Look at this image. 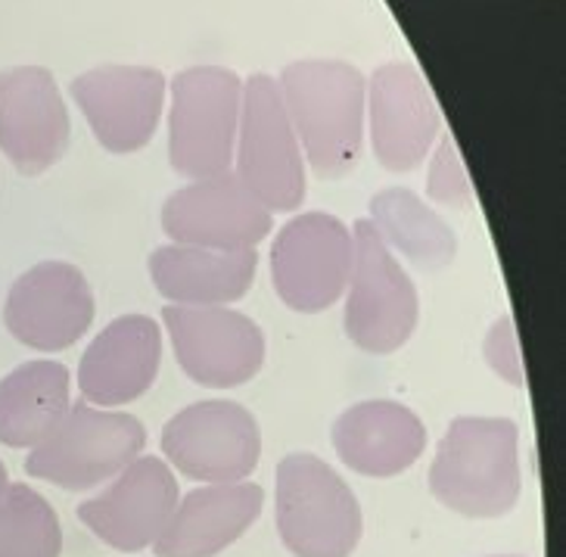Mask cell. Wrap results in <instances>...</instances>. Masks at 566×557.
<instances>
[{
    "label": "cell",
    "mask_w": 566,
    "mask_h": 557,
    "mask_svg": "<svg viewBox=\"0 0 566 557\" xmlns=\"http://www.w3.org/2000/svg\"><path fill=\"white\" fill-rule=\"evenodd\" d=\"M243 78L224 66H190L168 82V162L187 181L233 166Z\"/></svg>",
    "instance_id": "4"
},
{
    "label": "cell",
    "mask_w": 566,
    "mask_h": 557,
    "mask_svg": "<svg viewBox=\"0 0 566 557\" xmlns=\"http://www.w3.org/2000/svg\"><path fill=\"white\" fill-rule=\"evenodd\" d=\"M69 94L103 150L128 156L156 135L168 101V78L153 66L106 63L75 75Z\"/></svg>",
    "instance_id": "12"
},
{
    "label": "cell",
    "mask_w": 566,
    "mask_h": 557,
    "mask_svg": "<svg viewBox=\"0 0 566 557\" xmlns=\"http://www.w3.org/2000/svg\"><path fill=\"white\" fill-rule=\"evenodd\" d=\"M365 128L386 171L408 175L427 162L442 135L433 91L411 63H384L367 78Z\"/></svg>",
    "instance_id": "13"
},
{
    "label": "cell",
    "mask_w": 566,
    "mask_h": 557,
    "mask_svg": "<svg viewBox=\"0 0 566 557\" xmlns=\"http://www.w3.org/2000/svg\"><path fill=\"white\" fill-rule=\"evenodd\" d=\"M427 197L439 206L467 209L473 203V187L467 178L464 159L451 135H439L430 153V175H427Z\"/></svg>",
    "instance_id": "24"
},
{
    "label": "cell",
    "mask_w": 566,
    "mask_h": 557,
    "mask_svg": "<svg viewBox=\"0 0 566 557\" xmlns=\"http://www.w3.org/2000/svg\"><path fill=\"white\" fill-rule=\"evenodd\" d=\"M274 216L237 181L233 171L178 187L163 203V231L171 243L202 250H255Z\"/></svg>",
    "instance_id": "16"
},
{
    "label": "cell",
    "mask_w": 566,
    "mask_h": 557,
    "mask_svg": "<svg viewBox=\"0 0 566 557\" xmlns=\"http://www.w3.org/2000/svg\"><path fill=\"white\" fill-rule=\"evenodd\" d=\"M7 486H10V473H7V464L0 461V495L7 492Z\"/></svg>",
    "instance_id": "26"
},
{
    "label": "cell",
    "mask_w": 566,
    "mask_h": 557,
    "mask_svg": "<svg viewBox=\"0 0 566 557\" xmlns=\"http://www.w3.org/2000/svg\"><path fill=\"white\" fill-rule=\"evenodd\" d=\"M163 455L168 467L202 486L243 483L259 467L262 427L231 399L193 402L163 427Z\"/></svg>",
    "instance_id": "8"
},
{
    "label": "cell",
    "mask_w": 566,
    "mask_h": 557,
    "mask_svg": "<svg viewBox=\"0 0 566 557\" xmlns=\"http://www.w3.org/2000/svg\"><path fill=\"white\" fill-rule=\"evenodd\" d=\"M72 118L51 69H0V153L25 178L51 171L69 150Z\"/></svg>",
    "instance_id": "14"
},
{
    "label": "cell",
    "mask_w": 566,
    "mask_h": 557,
    "mask_svg": "<svg viewBox=\"0 0 566 557\" xmlns=\"http://www.w3.org/2000/svg\"><path fill=\"white\" fill-rule=\"evenodd\" d=\"M265 507L259 483L200 486L178 498L163 536L153 542L156 557H216L247 536Z\"/></svg>",
    "instance_id": "19"
},
{
    "label": "cell",
    "mask_w": 566,
    "mask_h": 557,
    "mask_svg": "<svg viewBox=\"0 0 566 557\" xmlns=\"http://www.w3.org/2000/svg\"><path fill=\"white\" fill-rule=\"evenodd\" d=\"M331 440L349 471L370 480H389L420 461L427 449V427L401 402L367 399L336 418Z\"/></svg>",
    "instance_id": "18"
},
{
    "label": "cell",
    "mask_w": 566,
    "mask_h": 557,
    "mask_svg": "<svg viewBox=\"0 0 566 557\" xmlns=\"http://www.w3.org/2000/svg\"><path fill=\"white\" fill-rule=\"evenodd\" d=\"M483 358L485 365L499 374L504 383H511V387H523L526 383V368H523V355H520V337H516L511 315H501L499 322L489 327L483 343Z\"/></svg>",
    "instance_id": "25"
},
{
    "label": "cell",
    "mask_w": 566,
    "mask_h": 557,
    "mask_svg": "<svg viewBox=\"0 0 566 557\" xmlns=\"http://www.w3.org/2000/svg\"><path fill=\"white\" fill-rule=\"evenodd\" d=\"M147 445V430L128 411L72 402L51 437L29 449L25 473L66 492L109 483Z\"/></svg>",
    "instance_id": "7"
},
{
    "label": "cell",
    "mask_w": 566,
    "mask_h": 557,
    "mask_svg": "<svg viewBox=\"0 0 566 557\" xmlns=\"http://www.w3.org/2000/svg\"><path fill=\"white\" fill-rule=\"evenodd\" d=\"M520 427L511 418H454L430 464V492L467 521H499L520 502Z\"/></svg>",
    "instance_id": "2"
},
{
    "label": "cell",
    "mask_w": 566,
    "mask_h": 557,
    "mask_svg": "<svg viewBox=\"0 0 566 557\" xmlns=\"http://www.w3.org/2000/svg\"><path fill=\"white\" fill-rule=\"evenodd\" d=\"M72 408V374L63 361L34 358L0 380V445L34 449Z\"/></svg>",
    "instance_id": "21"
},
{
    "label": "cell",
    "mask_w": 566,
    "mask_h": 557,
    "mask_svg": "<svg viewBox=\"0 0 566 557\" xmlns=\"http://www.w3.org/2000/svg\"><path fill=\"white\" fill-rule=\"evenodd\" d=\"M97 299L84 271L72 262L48 259L22 271L3 303L10 337L34 353H63L91 330Z\"/></svg>",
    "instance_id": "11"
},
{
    "label": "cell",
    "mask_w": 566,
    "mask_h": 557,
    "mask_svg": "<svg viewBox=\"0 0 566 557\" xmlns=\"http://www.w3.org/2000/svg\"><path fill=\"white\" fill-rule=\"evenodd\" d=\"M233 175L268 212H296L305 203V159L286 116L277 78L265 72L243 82Z\"/></svg>",
    "instance_id": "5"
},
{
    "label": "cell",
    "mask_w": 566,
    "mask_h": 557,
    "mask_svg": "<svg viewBox=\"0 0 566 557\" xmlns=\"http://www.w3.org/2000/svg\"><path fill=\"white\" fill-rule=\"evenodd\" d=\"M352 271V231L331 212H302L271 243V284L286 308L317 315L346 293Z\"/></svg>",
    "instance_id": "9"
},
{
    "label": "cell",
    "mask_w": 566,
    "mask_h": 557,
    "mask_svg": "<svg viewBox=\"0 0 566 557\" xmlns=\"http://www.w3.org/2000/svg\"><path fill=\"white\" fill-rule=\"evenodd\" d=\"M370 224L392 253L405 255L417 271L449 269L458 255V234L449 221L408 187H386L367 203Z\"/></svg>",
    "instance_id": "22"
},
{
    "label": "cell",
    "mask_w": 566,
    "mask_h": 557,
    "mask_svg": "<svg viewBox=\"0 0 566 557\" xmlns=\"http://www.w3.org/2000/svg\"><path fill=\"white\" fill-rule=\"evenodd\" d=\"M178 498L181 490L175 471L163 458L140 455L116 473L106 490L82 502L75 514L103 545L122 555H137L163 536Z\"/></svg>",
    "instance_id": "15"
},
{
    "label": "cell",
    "mask_w": 566,
    "mask_h": 557,
    "mask_svg": "<svg viewBox=\"0 0 566 557\" xmlns=\"http://www.w3.org/2000/svg\"><path fill=\"white\" fill-rule=\"evenodd\" d=\"M163 368V330L150 315L109 322L78 361V389L87 406L122 408L137 402Z\"/></svg>",
    "instance_id": "17"
},
{
    "label": "cell",
    "mask_w": 566,
    "mask_h": 557,
    "mask_svg": "<svg viewBox=\"0 0 566 557\" xmlns=\"http://www.w3.org/2000/svg\"><path fill=\"white\" fill-rule=\"evenodd\" d=\"M163 327L181 371L200 387H243L265 365L262 327L231 305H166Z\"/></svg>",
    "instance_id": "10"
},
{
    "label": "cell",
    "mask_w": 566,
    "mask_h": 557,
    "mask_svg": "<svg viewBox=\"0 0 566 557\" xmlns=\"http://www.w3.org/2000/svg\"><path fill=\"white\" fill-rule=\"evenodd\" d=\"M501 557V555H499ZM504 557H520V555H504Z\"/></svg>",
    "instance_id": "27"
},
{
    "label": "cell",
    "mask_w": 566,
    "mask_h": 557,
    "mask_svg": "<svg viewBox=\"0 0 566 557\" xmlns=\"http://www.w3.org/2000/svg\"><path fill=\"white\" fill-rule=\"evenodd\" d=\"M147 269L153 287L168 305H231L250 293L259 274V253L166 243L153 250Z\"/></svg>",
    "instance_id": "20"
},
{
    "label": "cell",
    "mask_w": 566,
    "mask_h": 557,
    "mask_svg": "<svg viewBox=\"0 0 566 557\" xmlns=\"http://www.w3.org/2000/svg\"><path fill=\"white\" fill-rule=\"evenodd\" d=\"M343 296V327L361 353L392 355L415 337L420 322L415 281L367 219L352 224V271Z\"/></svg>",
    "instance_id": "6"
},
{
    "label": "cell",
    "mask_w": 566,
    "mask_h": 557,
    "mask_svg": "<svg viewBox=\"0 0 566 557\" xmlns=\"http://www.w3.org/2000/svg\"><path fill=\"white\" fill-rule=\"evenodd\" d=\"M60 555L63 526L51 502L25 483H10L0 495V557Z\"/></svg>",
    "instance_id": "23"
},
{
    "label": "cell",
    "mask_w": 566,
    "mask_h": 557,
    "mask_svg": "<svg viewBox=\"0 0 566 557\" xmlns=\"http://www.w3.org/2000/svg\"><path fill=\"white\" fill-rule=\"evenodd\" d=\"M277 87L305 166L321 181H339L358 169L365 150V75L343 60H296L283 69Z\"/></svg>",
    "instance_id": "1"
},
{
    "label": "cell",
    "mask_w": 566,
    "mask_h": 557,
    "mask_svg": "<svg viewBox=\"0 0 566 557\" xmlns=\"http://www.w3.org/2000/svg\"><path fill=\"white\" fill-rule=\"evenodd\" d=\"M274 524L293 557H352L365 536L358 495L312 452L277 461Z\"/></svg>",
    "instance_id": "3"
}]
</instances>
